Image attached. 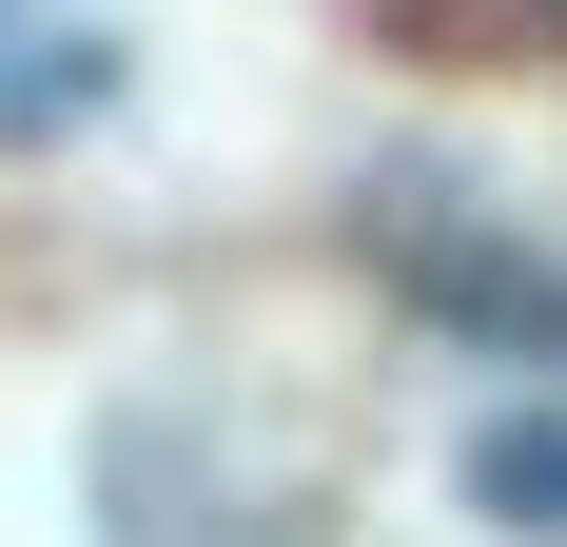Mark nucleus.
<instances>
[{
    "instance_id": "f03ea898",
    "label": "nucleus",
    "mask_w": 567,
    "mask_h": 547,
    "mask_svg": "<svg viewBox=\"0 0 567 547\" xmlns=\"http://www.w3.org/2000/svg\"><path fill=\"white\" fill-rule=\"evenodd\" d=\"M489 20H567V0H489Z\"/></svg>"
},
{
    "instance_id": "f257e3e1",
    "label": "nucleus",
    "mask_w": 567,
    "mask_h": 547,
    "mask_svg": "<svg viewBox=\"0 0 567 547\" xmlns=\"http://www.w3.org/2000/svg\"><path fill=\"white\" fill-rule=\"evenodd\" d=\"M431 293H451L470 332H509V352H567V274H489V255H431Z\"/></svg>"
}]
</instances>
